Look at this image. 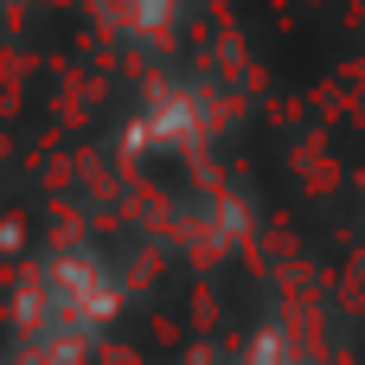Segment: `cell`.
I'll use <instances>...</instances> for the list:
<instances>
[{
    "mask_svg": "<svg viewBox=\"0 0 365 365\" xmlns=\"http://www.w3.org/2000/svg\"><path fill=\"white\" fill-rule=\"evenodd\" d=\"M225 128V96L205 83H167L148 96L128 148H173V154H199L212 135Z\"/></svg>",
    "mask_w": 365,
    "mask_h": 365,
    "instance_id": "2",
    "label": "cell"
},
{
    "mask_svg": "<svg viewBox=\"0 0 365 365\" xmlns=\"http://www.w3.org/2000/svg\"><path fill=\"white\" fill-rule=\"evenodd\" d=\"M96 19H103V32H115L122 45L160 51V45H173V32H180V19H186V0H96Z\"/></svg>",
    "mask_w": 365,
    "mask_h": 365,
    "instance_id": "3",
    "label": "cell"
},
{
    "mask_svg": "<svg viewBox=\"0 0 365 365\" xmlns=\"http://www.w3.org/2000/svg\"><path fill=\"white\" fill-rule=\"evenodd\" d=\"M115 308H122V282L103 269V257L58 250L26 276L13 302V327L32 365H77L90 353V340L115 321Z\"/></svg>",
    "mask_w": 365,
    "mask_h": 365,
    "instance_id": "1",
    "label": "cell"
}]
</instances>
